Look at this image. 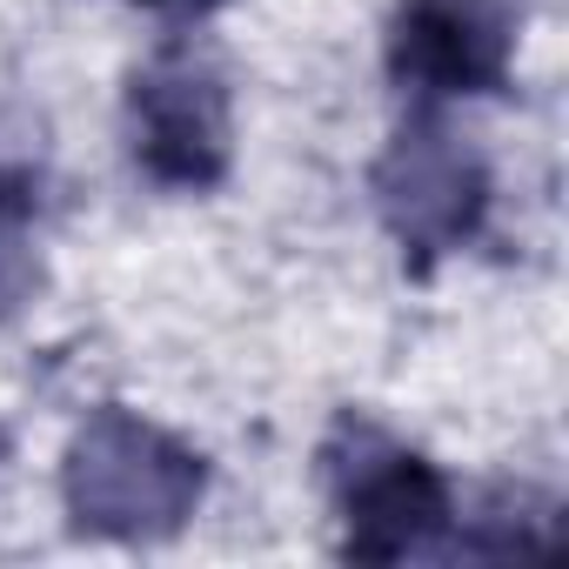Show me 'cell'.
<instances>
[{
	"label": "cell",
	"instance_id": "obj_1",
	"mask_svg": "<svg viewBox=\"0 0 569 569\" xmlns=\"http://www.w3.org/2000/svg\"><path fill=\"white\" fill-rule=\"evenodd\" d=\"M201 496V462L168 442L161 429L108 409L81 429L74 462H68V502L81 522L94 529H121V536H148V529H174Z\"/></svg>",
	"mask_w": 569,
	"mask_h": 569
},
{
	"label": "cell",
	"instance_id": "obj_2",
	"mask_svg": "<svg viewBox=\"0 0 569 569\" xmlns=\"http://www.w3.org/2000/svg\"><path fill=\"white\" fill-rule=\"evenodd\" d=\"M134 121H141V161L161 181H214L228 161V114H221V88L208 68H194L188 54L161 61L141 88H134Z\"/></svg>",
	"mask_w": 569,
	"mask_h": 569
},
{
	"label": "cell",
	"instance_id": "obj_3",
	"mask_svg": "<svg viewBox=\"0 0 569 569\" xmlns=\"http://www.w3.org/2000/svg\"><path fill=\"white\" fill-rule=\"evenodd\" d=\"M342 509H349V549L356 556H409L442 529L449 496H442V476L429 462L382 449L376 462L349 469Z\"/></svg>",
	"mask_w": 569,
	"mask_h": 569
},
{
	"label": "cell",
	"instance_id": "obj_4",
	"mask_svg": "<svg viewBox=\"0 0 569 569\" xmlns=\"http://www.w3.org/2000/svg\"><path fill=\"white\" fill-rule=\"evenodd\" d=\"M502 21L482 0H416L396 28V68L436 94H476L502 74Z\"/></svg>",
	"mask_w": 569,
	"mask_h": 569
},
{
	"label": "cell",
	"instance_id": "obj_5",
	"mask_svg": "<svg viewBox=\"0 0 569 569\" xmlns=\"http://www.w3.org/2000/svg\"><path fill=\"white\" fill-rule=\"evenodd\" d=\"M382 208L409 241H456L482 208V174L449 134H402L382 168Z\"/></svg>",
	"mask_w": 569,
	"mask_h": 569
},
{
	"label": "cell",
	"instance_id": "obj_6",
	"mask_svg": "<svg viewBox=\"0 0 569 569\" xmlns=\"http://www.w3.org/2000/svg\"><path fill=\"white\" fill-rule=\"evenodd\" d=\"M148 8H214V0H148Z\"/></svg>",
	"mask_w": 569,
	"mask_h": 569
}]
</instances>
